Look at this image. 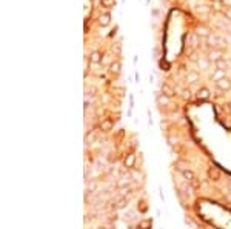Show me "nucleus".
Masks as SVG:
<instances>
[{
    "instance_id": "3",
    "label": "nucleus",
    "mask_w": 231,
    "mask_h": 229,
    "mask_svg": "<svg viewBox=\"0 0 231 229\" xmlns=\"http://www.w3.org/2000/svg\"><path fill=\"white\" fill-rule=\"evenodd\" d=\"M123 163H125V166H126V168L133 169L134 165H136V156H134V154H128V156L125 157V161H123Z\"/></svg>"
},
{
    "instance_id": "5",
    "label": "nucleus",
    "mask_w": 231,
    "mask_h": 229,
    "mask_svg": "<svg viewBox=\"0 0 231 229\" xmlns=\"http://www.w3.org/2000/svg\"><path fill=\"white\" fill-rule=\"evenodd\" d=\"M162 94L164 96H166V97H173V96H176V92H174V89L171 88L169 85H162Z\"/></svg>"
},
{
    "instance_id": "8",
    "label": "nucleus",
    "mask_w": 231,
    "mask_h": 229,
    "mask_svg": "<svg viewBox=\"0 0 231 229\" xmlns=\"http://www.w3.org/2000/svg\"><path fill=\"white\" fill-rule=\"evenodd\" d=\"M182 177L187 181H191V180H194V172L191 169H182Z\"/></svg>"
},
{
    "instance_id": "7",
    "label": "nucleus",
    "mask_w": 231,
    "mask_h": 229,
    "mask_svg": "<svg viewBox=\"0 0 231 229\" xmlns=\"http://www.w3.org/2000/svg\"><path fill=\"white\" fill-rule=\"evenodd\" d=\"M208 175H209V178L211 180H214V181H217L220 178V172L216 169V168H209L208 169Z\"/></svg>"
},
{
    "instance_id": "24",
    "label": "nucleus",
    "mask_w": 231,
    "mask_h": 229,
    "mask_svg": "<svg viewBox=\"0 0 231 229\" xmlns=\"http://www.w3.org/2000/svg\"><path fill=\"white\" fill-rule=\"evenodd\" d=\"M199 34H202V36H207L208 32H207V29H205V28H200V29H199Z\"/></svg>"
},
{
    "instance_id": "16",
    "label": "nucleus",
    "mask_w": 231,
    "mask_h": 229,
    "mask_svg": "<svg viewBox=\"0 0 231 229\" xmlns=\"http://www.w3.org/2000/svg\"><path fill=\"white\" fill-rule=\"evenodd\" d=\"M157 102H159V105H166V103H168V98H166V96H164V94H162V96L157 97Z\"/></svg>"
},
{
    "instance_id": "17",
    "label": "nucleus",
    "mask_w": 231,
    "mask_h": 229,
    "mask_svg": "<svg viewBox=\"0 0 231 229\" xmlns=\"http://www.w3.org/2000/svg\"><path fill=\"white\" fill-rule=\"evenodd\" d=\"M111 71L117 74V72L120 71V63H119V62H114V63L111 65Z\"/></svg>"
},
{
    "instance_id": "22",
    "label": "nucleus",
    "mask_w": 231,
    "mask_h": 229,
    "mask_svg": "<svg viewBox=\"0 0 231 229\" xmlns=\"http://www.w3.org/2000/svg\"><path fill=\"white\" fill-rule=\"evenodd\" d=\"M102 3H103L105 6H111L114 3V0H102Z\"/></svg>"
},
{
    "instance_id": "10",
    "label": "nucleus",
    "mask_w": 231,
    "mask_h": 229,
    "mask_svg": "<svg viewBox=\"0 0 231 229\" xmlns=\"http://www.w3.org/2000/svg\"><path fill=\"white\" fill-rule=\"evenodd\" d=\"M227 66H228L227 62H225V60H222V58L216 62V68H217V69H220V71H225V69H227Z\"/></svg>"
},
{
    "instance_id": "9",
    "label": "nucleus",
    "mask_w": 231,
    "mask_h": 229,
    "mask_svg": "<svg viewBox=\"0 0 231 229\" xmlns=\"http://www.w3.org/2000/svg\"><path fill=\"white\" fill-rule=\"evenodd\" d=\"M197 97L202 98V100H207V98L209 97V91H208L207 88H202V89L199 91V94H197Z\"/></svg>"
},
{
    "instance_id": "25",
    "label": "nucleus",
    "mask_w": 231,
    "mask_h": 229,
    "mask_svg": "<svg viewBox=\"0 0 231 229\" xmlns=\"http://www.w3.org/2000/svg\"><path fill=\"white\" fill-rule=\"evenodd\" d=\"M223 2H225L227 5H231V0H223Z\"/></svg>"
},
{
    "instance_id": "15",
    "label": "nucleus",
    "mask_w": 231,
    "mask_h": 229,
    "mask_svg": "<svg viewBox=\"0 0 231 229\" xmlns=\"http://www.w3.org/2000/svg\"><path fill=\"white\" fill-rule=\"evenodd\" d=\"M197 78H199V76L196 72H189L188 74V82H191V83L193 82H197Z\"/></svg>"
},
{
    "instance_id": "11",
    "label": "nucleus",
    "mask_w": 231,
    "mask_h": 229,
    "mask_svg": "<svg viewBox=\"0 0 231 229\" xmlns=\"http://www.w3.org/2000/svg\"><path fill=\"white\" fill-rule=\"evenodd\" d=\"M126 198L125 197H119V200H117V203H116V208H117V209H122V208H125L126 206Z\"/></svg>"
},
{
    "instance_id": "18",
    "label": "nucleus",
    "mask_w": 231,
    "mask_h": 229,
    "mask_svg": "<svg viewBox=\"0 0 231 229\" xmlns=\"http://www.w3.org/2000/svg\"><path fill=\"white\" fill-rule=\"evenodd\" d=\"M100 23H102V25H108V23H110V16H108V14L102 16V17H100Z\"/></svg>"
},
{
    "instance_id": "1",
    "label": "nucleus",
    "mask_w": 231,
    "mask_h": 229,
    "mask_svg": "<svg viewBox=\"0 0 231 229\" xmlns=\"http://www.w3.org/2000/svg\"><path fill=\"white\" fill-rule=\"evenodd\" d=\"M216 83H217V88H219L220 91H228L231 88V82L227 77H223L222 80H219V82H216Z\"/></svg>"
},
{
    "instance_id": "13",
    "label": "nucleus",
    "mask_w": 231,
    "mask_h": 229,
    "mask_svg": "<svg viewBox=\"0 0 231 229\" xmlns=\"http://www.w3.org/2000/svg\"><path fill=\"white\" fill-rule=\"evenodd\" d=\"M100 60H102V58H100V54H99L97 51L91 54V62H93V63H99Z\"/></svg>"
},
{
    "instance_id": "20",
    "label": "nucleus",
    "mask_w": 231,
    "mask_h": 229,
    "mask_svg": "<svg viewBox=\"0 0 231 229\" xmlns=\"http://www.w3.org/2000/svg\"><path fill=\"white\" fill-rule=\"evenodd\" d=\"M189 183H191V186L194 188V189H197V188H200V183H199V181L196 180V178H194V180H191V181H189Z\"/></svg>"
},
{
    "instance_id": "4",
    "label": "nucleus",
    "mask_w": 231,
    "mask_h": 229,
    "mask_svg": "<svg viewBox=\"0 0 231 229\" xmlns=\"http://www.w3.org/2000/svg\"><path fill=\"white\" fill-rule=\"evenodd\" d=\"M131 183V175H122L120 180L117 181V188H125Z\"/></svg>"
},
{
    "instance_id": "23",
    "label": "nucleus",
    "mask_w": 231,
    "mask_h": 229,
    "mask_svg": "<svg viewBox=\"0 0 231 229\" xmlns=\"http://www.w3.org/2000/svg\"><path fill=\"white\" fill-rule=\"evenodd\" d=\"M168 141H169V145H176V143H177V138H174V137H168Z\"/></svg>"
},
{
    "instance_id": "14",
    "label": "nucleus",
    "mask_w": 231,
    "mask_h": 229,
    "mask_svg": "<svg viewBox=\"0 0 231 229\" xmlns=\"http://www.w3.org/2000/svg\"><path fill=\"white\" fill-rule=\"evenodd\" d=\"M220 56H222L220 51H213L211 56H209V58H211V60H216V62H217V60H220Z\"/></svg>"
},
{
    "instance_id": "26",
    "label": "nucleus",
    "mask_w": 231,
    "mask_h": 229,
    "mask_svg": "<svg viewBox=\"0 0 231 229\" xmlns=\"http://www.w3.org/2000/svg\"><path fill=\"white\" fill-rule=\"evenodd\" d=\"M228 189L231 191V181H230V183H228Z\"/></svg>"
},
{
    "instance_id": "6",
    "label": "nucleus",
    "mask_w": 231,
    "mask_h": 229,
    "mask_svg": "<svg viewBox=\"0 0 231 229\" xmlns=\"http://www.w3.org/2000/svg\"><path fill=\"white\" fill-rule=\"evenodd\" d=\"M153 228V220L151 218H146V220H142L139 221L137 229H151Z\"/></svg>"
},
{
    "instance_id": "21",
    "label": "nucleus",
    "mask_w": 231,
    "mask_h": 229,
    "mask_svg": "<svg viewBox=\"0 0 231 229\" xmlns=\"http://www.w3.org/2000/svg\"><path fill=\"white\" fill-rule=\"evenodd\" d=\"M131 178H137V181H139V180L142 178V175H140V174H137L136 171H133V172H131Z\"/></svg>"
},
{
    "instance_id": "2",
    "label": "nucleus",
    "mask_w": 231,
    "mask_h": 229,
    "mask_svg": "<svg viewBox=\"0 0 231 229\" xmlns=\"http://www.w3.org/2000/svg\"><path fill=\"white\" fill-rule=\"evenodd\" d=\"M113 126H114V123L111 122V120L110 118H105V120H102V123H100V129L103 131V132H108V131L113 129Z\"/></svg>"
},
{
    "instance_id": "12",
    "label": "nucleus",
    "mask_w": 231,
    "mask_h": 229,
    "mask_svg": "<svg viewBox=\"0 0 231 229\" xmlns=\"http://www.w3.org/2000/svg\"><path fill=\"white\" fill-rule=\"evenodd\" d=\"M223 77H225V71H220V69H217V72L213 76V78L217 80V82H219V80H222Z\"/></svg>"
},
{
    "instance_id": "19",
    "label": "nucleus",
    "mask_w": 231,
    "mask_h": 229,
    "mask_svg": "<svg viewBox=\"0 0 231 229\" xmlns=\"http://www.w3.org/2000/svg\"><path fill=\"white\" fill-rule=\"evenodd\" d=\"M199 66L202 69H207L208 68V62H207V60H199Z\"/></svg>"
}]
</instances>
